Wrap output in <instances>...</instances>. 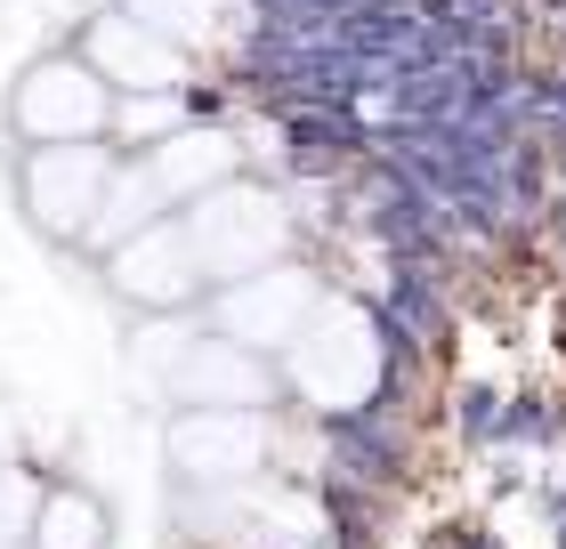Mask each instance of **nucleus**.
Returning a JSON list of instances; mask_svg holds the SVG:
<instances>
[{
	"label": "nucleus",
	"instance_id": "obj_1",
	"mask_svg": "<svg viewBox=\"0 0 566 549\" xmlns=\"http://www.w3.org/2000/svg\"><path fill=\"white\" fill-rule=\"evenodd\" d=\"M187 234H195V258H202V275L211 283H243V275H260L275 267V243H283V211L260 194V187H211L187 211Z\"/></svg>",
	"mask_w": 566,
	"mask_h": 549
},
{
	"label": "nucleus",
	"instance_id": "obj_2",
	"mask_svg": "<svg viewBox=\"0 0 566 549\" xmlns=\"http://www.w3.org/2000/svg\"><path fill=\"white\" fill-rule=\"evenodd\" d=\"M114 122V82L90 57H49L17 82V129L33 146H90Z\"/></svg>",
	"mask_w": 566,
	"mask_h": 549
},
{
	"label": "nucleus",
	"instance_id": "obj_3",
	"mask_svg": "<svg viewBox=\"0 0 566 549\" xmlns=\"http://www.w3.org/2000/svg\"><path fill=\"white\" fill-rule=\"evenodd\" d=\"M114 170L122 162L106 146H33V162H24V211L49 234H90L97 211H106Z\"/></svg>",
	"mask_w": 566,
	"mask_h": 549
},
{
	"label": "nucleus",
	"instance_id": "obj_4",
	"mask_svg": "<svg viewBox=\"0 0 566 549\" xmlns=\"http://www.w3.org/2000/svg\"><path fill=\"white\" fill-rule=\"evenodd\" d=\"M170 461L187 485H243L268 461V421L251 404H195L170 429Z\"/></svg>",
	"mask_w": 566,
	"mask_h": 549
},
{
	"label": "nucleus",
	"instance_id": "obj_5",
	"mask_svg": "<svg viewBox=\"0 0 566 549\" xmlns=\"http://www.w3.org/2000/svg\"><path fill=\"white\" fill-rule=\"evenodd\" d=\"M324 316L316 283L292 275V267H260L243 283H227L219 292V331L243 339V348H300V331Z\"/></svg>",
	"mask_w": 566,
	"mask_h": 549
},
{
	"label": "nucleus",
	"instance_id": "obj_6",
	"mask_svg": "<svg viewBox=\"0 0 566 549\" xmlns=\"http://www.w3.org/2000/svg\"><path fill=\"white\" fill-rule=\"evenodd\" d=\"M373 372H380L373 331H365V316H340V307H324V316L300 331V348H292V380H300L324 412L356 404V397L373 388Z\"/></svg>",
	"mask_w": 566,
	"mask_h": 549
},
{
	"label": "nucleus",
	"instance_id": "obj_7",
	"mask_svg": "<svg viewBox=\"0 0 566 549\" xmlns=\"http://www.w3.org/2000/svg\"><path fill=\"white\" fill-rule=\"evenodd\" d=\"M202 258H195V234L187 219H154L146 234H130V243L114 251V292L138 299V307H187L202 292Z\"/></svg>",
	"mask_w": 566,
	"mask_h": 549
},
{
	"label": "nucleus",
	"instance_id": "obj_8",
	"mask_svg": "<svg viewBox=\"0 0 566 549\" xmlns=\"http://www.w3.org/2000/svg\"><path fill=\"white\" fill-rule=\"evenodd\" d=\"M90 65L106 73L114 89H130V97H146V89H178V82H187V49H178L170 33H154V24H138V17H97Z\"/></svg>",
	"mask_w": 566,
	"mask_h": 549
},
{
	"label": "nucleus",
	"instance_id": "obj_9",
	"mask_svg": "<svg viewBox=\"0 0 566 549\" xmlns=\"http://www.w3.org/2000/svg\"><path fill=\"white\" fill-rule=\"evenodd\" d=\"M178 404H260L268 397V363H260V348H243V339H211L202 331L187 356H178V372L163 380Z\"/></svg>",
	"mask_w": 566,
	"mask_h": 549
},
{
	"label": "nucleus",
	"instance_id": "obj_10",
	"mask_svg": "<svg viewBox=\"0 0 566 549\" xmlns=\"http://www.w3.org/2000/svg\"><path fill=\"white\" fill-rule=\"evenodd\" d=\"M154 187H163L170 202H202L211 187H227L235 178V146L219 138V129H178V138L154 146Z\"/></svg>",
	"mask_w": 566,
	"mask_h": 549
},
{
	"label": "nucleus",
	"instance_id": "obj_11",
	"mask_svg": "<svg viewBox=\"0 0 566 549\" xmlns=\"http://www.w3.org/2000/svg\"><path fill=\"white\" fill-rule=\"evenodd\" d=\"M163 187H154V170L138 162V170H114V187H106V211H97V226H90V243H130V234H146L154 219H163Z\"/></svg>",
	"mask_w": 566,
	"mask_h": 549
},
{
	"label": "nucleus",
	"instance_id": "obj_12",
	"mask_svg": "<svg viewBox=\"0 0 566 549\" xmlns=\"http://www.w3.org/2000/svg\"><path fill=\"white\" fill-rule=\"evenodd\" d=\"M219 9H227V0H130V17H138V24H154V33H170L178 49L211 33Z\"/></svg>",
	"mask_w": 566,
	"mask_h": 549
},
{
	"label": "nucleus",
	"instance_id": "obj_13",
	"mask_svg": "<svg viewBox=\"0 0 566 549\" xmlns=\"http://www.w3.org/2000/svg\"><path fill=\"white\" fill-rule=\"evenodd\" d=\"M97 534H106V517H97V502H82V493H57V502L41 509V549H97Z\"/></svg>",
	"mask_w": 566,
	"mask_h": 549
},
{
	"label": "nucleus",
	"instance_id": "obj_14",
	"mask_svg": "<svg viewBox=\"0 0 566 549\" xmlns=\"http://www.w3.org/2000/svg\"><path fill=\"white\" fill-rule=\"evenodd\" d=\"M114 122L130 129V138H178V89H146V97H122L114 106Z\"/></svg>",
	"mask_w": 566,
	"mask_h": 549
}]
</instances>
